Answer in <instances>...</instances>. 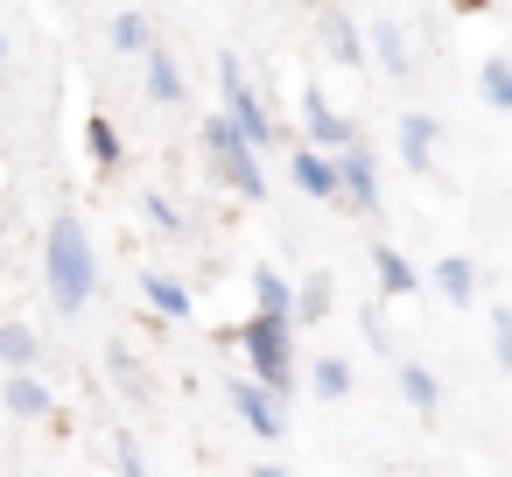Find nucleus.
I'll use <instances>...</instances> for the list:
<instances>
[{"instance_id":"aec40b11","label":"nucleus","mask_w":512,"mask_h":477,"mask_svg":"<svg viewBox=\"0 0 512 477\" xmlns=\"http://www.w3.org/2000/svg\"><path fill=\"white\" fill-rule=\"evenodd\" d=\"M477 99L491 113H512V71H505V57H484L477 64Z\"/></svg>"},{"instance_id":"1a4fd4ad","label":"nucleus","mask_w":512,"mask_h":477,"mask_svg":"<svg viewBox=\"0 0 512 477\" xmlns=\"http://www.w3.org/2000/svg\"><path fill=\"white\" fill-rule=\"evenodd\" d=\"M435 141H442V127L428 120V113H400V162L407 169H435Z\"/></svg>"},{"instance_id":"bb28decb","label":"nucleus","mask_w":512,"mask_h":477,"mask_svg":"<svg viewBox=\"0 0 512 477\" xmlns=\"http://www.w3.org/2000/svg\"><path fill=\"white\" fill-rule=\"evenodd\" d=\"M113 463H120V477H148V463H141V449H134L127 435L113 442Z\"/></svg>"},{"instance_id":"2eb2a0df","label":"nucleus","mask_w":512,"mask_h":477,"mask_svg":"<svg viewBox=\"0 0 512 477\" xmlns=\"http://www.w3.org/2000/svg\"><path fill=\"white\" fill-rule=\"evenodd\" d=\"M372 267H379V288L386 295H414L421 288V274H414V260L400 246H372Z\"/></svg>"},{"instance_id":"b1692460","label":"nucleus","mask_w":512,"mask_h":477,"mask_svg":"<svg viewBox=\"0 0 512 477\" xmlns=\"http://www.w3.org/2000/svg\"><path fill=\"white\" fill-rule=\"evenodd\" d=\"M309 393H316V400H344V393H351V365H344V358H316V365H309Z\"/></svg>"},{"instance_id":"a211bd4d","label":"nucleus","mask_w":512,"mask_h":477,"mask_svg":"<svg viewBox=\"0 0 512 477\" xmlns=\"http://www.w3.org/2000/svg\"><path fill=\"white\" fill-rule=\"evenodd\" d=\"M323 50H330L337 64H365V36H358V29H351V22H344L337 8L323 15Z\"/></svg>"},{"instance_id":"39448f33","label":"nucleus","mask_w":512,"mask_h":477,"mask_svg":"<svg viewBox=\"0 0 512 477\" xmlns=\"http://www.w3.org/2000/svg\"><path fill=\"white\" fill-rule=\"evenodd\" d=\"M330 169H337V204H351V211H365V218H372V211H379V162L351 141V148H337V155H330Z\"/></svg>"},{"instance_id":"f3484780","label":"nucleus","mask_w":512,"mask_h":477,"mask_svg":"<svg viewBox=\"0 0 512 477\" xmlns=\"http://www.w3.org/2000/svg\"><path fill=\"white\" fill-rule=\"evenodd\" d=\"M400 393H407L414 414H435V407H442V379H435L428 365H414V358L400 365Z\"/></svg>"},{"instance_id":"393cba45","label":"nucleus","mask_w":512,"mask_h":477,"mask_svg":"<svg viewBox=\"0 0 512 477\" xmlns=\"http://www.w3.org/2000/svg\"><path fill=\"white\" fill-rule=\"evenodd\" d=\"M491 358L512 365V309L505 302H491Z\"/></svg>"},{"instance_id":"a878e982","label":"nucleus","mask_w":512,"mask_h":477,"mask_svg":"<svg viewBox=\"0 0 512 477\" xmlns=\"http://www.w3.org/2000/svg\"><path fill=\"white\" fill-rule=\"evenodd\" d=\"M141 211L155 218V232H183V218H176V204H169L162 190H148V197H141Z\"/></svg>"},{"instance_id":"c756f323","label":"nucleus","mask_w":512,"mask_h":477,"mask_svg":"<svg viewBox=\"0 0 512 477\" xmlns=\"http://www.w3.org/2000/svg\"><path fill=\"white\" fill-rule=\"evenodd\" d=\"M0 71H8V36H0Z\"/></svg>"},{"instance_id":"412c9836","label":"nucleus","mask_w":512,"mask_h":477,"mask_svg":"<svg viewBox=\"0 0 512 477\" xmlns=\"http://www.w3.org/2000/svg\"><path fill=\"white\" fill-rule=\"evenodd\" d=\"M323 316H330V274H309L288 302V323H323Z\"/></svg>"},{"instance_id":"cd10ccee","label":"nucleus","mask_w":512,"mask_h":477,"mask_svg":"<svg viewBox=\"0 0 512 477\" xmlns=\"http://www.w3.org/2000/svg\"><path fill=\"white\" fill-rule=\"evenodd\" d=\"M449 8H456V15H484V8H491V0H449Z\"/></svg>"},{"instance_id":"9d476101","label":"nucleus","mask_w":512,"mask_h":477,"mask_svg":"<svg viewBox=\"0 0 512 477\" xmlns=\"http://www.w3.org/2000/svg\"><path fill=\"white\" fill-rule=\"evenodd\" d=\"M0 400H8V414H22V421H43L57 400H50V386L36 379V372H8V386H0Z\"/></svg>"},{"instance_id":"9b49d317","label":"nucleus","mask_w":512,"mask_h":477,"mask_svg":"<svg viewBox=\"0 0 512 477\" xmlns=\"http://www.w3.org/2000/svg\"><path fill=\"white\" fill-rule=\"evenodd\" d=\"M428 281H435V288H442L456 309H463V302H477V260H463V253L435 260V267H428Z\"/></svg>"},{"instance_id":"c85d7f7f","label":"nucleus","mask_w":512,"mask_h":477,"mask_svg":"<svg viewBox=\"0 0 512 477\" xmlns=\"http://www.w3.org/2000/svg\"><path fill=\"white\" fill-rule=\"evenodd\" d=\"M253 477H288V470H281V463H260V470H253Z\"/></svg>"},{"instance_id":"0eeeda50","label":"nucleus","mask_w":512,"mask_h":477,"mask_svg":"<svg viewBox=\"0 0 512 477\" xmlns=\"http://www.w3.org/2000/svg\"><path fill=\"white\" fill-rule=\"evenodd\" d=\"M302 134H309L302 148H316V155H337V148H351V141H358V134H351V120H344L316 85H302Z\"/></svg>"},{"instance_id":"423d86ee","label":"nucleus","mask_w":512,"mask_h":477,"mask_svg":"<svg viewBox=\"0 0 512 477\" xmlns=\"http://www.w3.org/2000/svg\"><path fill=\"white\" fill-rule=\"evenodd\" d=\"M225 400H232V414H239V421H246L260 442H281V435H288V407H281L267 386H253V379H232V386H225Z\"/></svg>"},{"instance_id":"4be33fe9","label":"nucleus","mask_w":512,"mask_h":477,"mask_svg":"<svg viewBox=\"0 0 512 477\" xmlns=\"http://www.w3.org/2000/svg\"><path fill=\"white\" fill-rule=\"evenodd\" d=\"M106 43H113L120 57H141V50H155V36H148V15H113Z\"/></svg>"},{"instance_id":"dca6fc26","label":"nucleus","mask_w":512,"mask_h":477,"mask_svg":"<svg viewBox=\"0 0 512 477\" xmlns=\"http://www.w3.org/2000/svg\"><path fill=\"white\" fill-rule=\"evenodd\" d=\"M36 358H43V337L36 330L0 323V365H8V372H36Z\"/></svg>"},{"instance_id":"4468645a","label":"nucleus","mask_w":512,"mask_h":477,"mask_svg":"<svg viewBox=\"0 0 512 477\" xmlns=\"http://www.w3.org/2000/svg\"><path fill=\"white\" fill-rule=\"evenodd\" d=\"M141 64H148V99H155V106H176V99H183L176 57H169V50H141Z\"/></svg>"},{"instance_id":"ddd939ff","label":"nucleus","mask_w":512,"mask_h":477,"mask_svg":"<svg viewBox=\"0 0 512 477\" xmlns=\"http://www.w3.org/2000/svg\"><path fill=\"white\" fill-rule=\"evenodd\" d=\"M141 295H148V309H155V316H169V323H183V316H190V288H183L176 274H141Z\"/></svg>"},{"instance_id":"6ab92c4d","label":"nucleus","mask_w":512,"mask_h":477,"mask_svg":"<svg viewBox=\"0 0 512 477\" xmlns=\"http://www.w3.org/2000/svg\"><path fill=\"white\" fill-rule=\"evenodd\" d=\"M372 64L393 71V78H407V36H400V22H372Z\"/></svg>"},{"instance_id":"7ed1b4c3","label":"nucleus","mask_w":512,"mask_h":477,"mask_svg":"<svg viewBox=\"0 0 512 477\" xmlns=\"http://www.w3.org/2000/svg\"><path fill=\"white\" fill-rule=\"evenodd\" d=\"M218 92H225V113H218V120H225L246 148H274V141H281V127L267 120V99L253 92V78H246V64H239L232 50L218 57Z\"/></svg>"},{"instance_id":"6e6552de","label":"nucleus","mask_w":512,"mask_h":477,"mask_svg":"<svg viewBox=\"0 0 512 477\" xmlns=\"http://www.w3.org/2000/svg\"><path fill=\"white\" fill-rule=\"evenodd\" d=\"M288 176H295V190L302 197H323V204H337V169H330V155H316V148H288Z\"/></svg>"},{"instance_id":"20e7f679","label":"nucleus","mask_w":512,"mask_h":477,"mask_svg":"<svg viewBox=\"0 0 512 477\" xmlns=\"http://www.w3.org/2000/svg\"><path fill=\"white\" fill-rule=\"evenodd\" d=\"M204 148H211V162H218V176L239 190V197H267V169H260V148H246L218 113L204 120Z\"/></svg>"},{"instance_id":"f03ea898","label":"nucleus","mask_w":512,"mask_h":477,"mask_svg":"<svg viewBox=\"0 0 512 477\" xmlns=\"http://www.w3.org/2000/svg\"><path fill=\"white\" fill-rule=\"evenodd\" d=\"M288 330H295V323H281V316H246L239 330H225V344L246 351L253 386H267L281 407H288V386H295V337H288Z\"/></svg>"},{"instance_id":"5701e85b","label":"nucleus","mask_w":512,"mask_h":477,"mask_svg":"<svg viewBox=\"0 0 512 477\" xmlns=\"http://www.w3.org/2000/svg\"><path fill=\"white\" fill-rule=\"evenodd\" d=\"M85 155H92L99 169H120V134H113V120H106V113H92V120H85Z\"/></svg>"},{"instance_id":"f8f14e48","label":"nucleus","mask_w":512,"mask_h":477,"mask_svg":"<svg viewBox=\"0 0 512 477\" xmlns=\"http://www.w3.org/2000/svg\"><path fill=\"white\" fill-rule=\"evenodd\" d=\"M288 302H295V281L281 267H253V316H281L288 323Z\"/></svg>"},{"instance_id":"f257e3e1","label":"nucleus","mask_w":512,"mask_h":477,"mask_svg":"<svg viewBox=\"0 0 512 477\" xmlns=\"http://www.w3.org/2000/svg\"><path fill=\"white\" fill-rule=\"evenodd\" d=\"M43 281H50V302L64 309V316H78L85 302H92V281H99V253H92V232H85V218H50V232H43Z\"/></svg>"}]
</instances>
